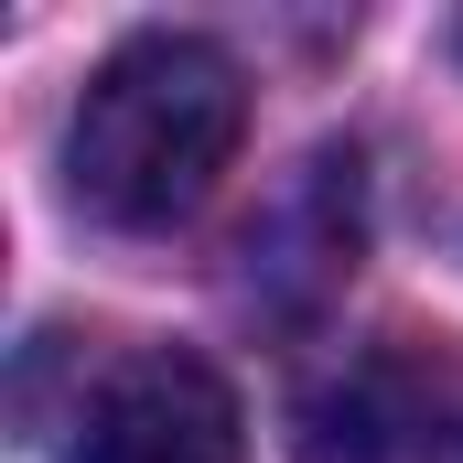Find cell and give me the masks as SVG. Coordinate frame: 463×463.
<instances>
[{"label": "cell", "instance_id": "cell-1", "mask_svg": "<svg viewBox=\"0 0 463 463\" xmlns=\"http://www.w3.org/2000/svg\"><path fill=\"white\" fill-rule=\"evenodd\" d=\"M248 140V76L205 33H140L87 76L65 118V194L118 237L184 227Z\"/></svg>", "mask_w": 463, "mask_h": 463}, {"label": "cell", "instance_id": "cell-2", "mask_svg": "<svg viewBox=\"0 0 463 463\" xmlns=\"http://www.w3.org/2000/svg\"><path fill=\"white\" fill-rule=\"evenodd\" d=\"M302 463H463V335H388L302 399Z\"/></svg>", "mask_w": 463, "mask_h": 463}, {"label": "cell", "instance_id": "cell-3", "mask_svg": "<svg viewBox=\"0 0 463 463\" xmlns=\"http://www.w3.org/2000/svg\"><path fill=\"white\" fill-rule=\"evenodd\" d=\"M65 463H248V420H237V388L205 355L140 345L87 388Z\"/></svg>", "mask_w": 463, "mask_h": 463}]
</instances>
